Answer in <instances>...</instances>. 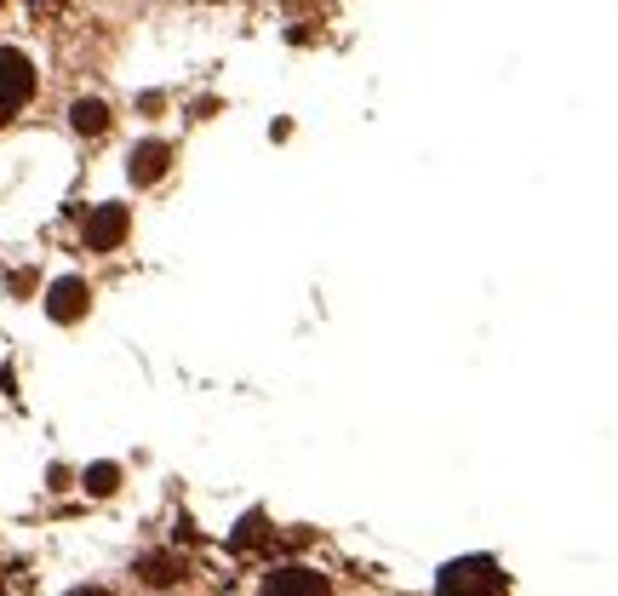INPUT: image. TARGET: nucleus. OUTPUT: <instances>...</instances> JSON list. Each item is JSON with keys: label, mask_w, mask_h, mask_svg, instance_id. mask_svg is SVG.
Returning <instances> with one entry per match:
<instances>
[{"label": "nucleus", "mask_w": 618, "mask_h": 596, "mask_svg": "<svg viewBox=\"0 0 618 596\" xmlns=\"http://www.w3.org/2000/svg\"><path fill=\"white\" fill-rule=\"evenodd\" d=\"M504 568L493 556H459L446 562L441 579H435V596H504Z\"/></svg>", "instance_id": "nucleus-1"}, {"label": "nucleus", "mask_w": 618, "mask_h": 596, "mask_svg": "<svg viewBox=\"0 0 618 596\" xmlns=\"http://www.w3.org/2000/svg\"><path fill=\"white\" fill-rule=\"evenodd\" d=\"M34 97V63L18 47H0V104H29Z\"/></svg>", "instance_id": "nucleus-2"}, {"label": "nucleus", "mask_w": 618, "mask_h": 596, "mask_svg": "<svg viewBox=\"0 0 618 596\" xmlns=\"http://www.w3.org/2000/svg\"><path fill=\"white\" fill-rule=\"evenodd\" d=\"M81 236H86V247H92V253H110V247H121V242H126V207H115V202L92 207Z\"/></svg>", "instance_id": "nucleus-3"}, {"label": "nucleus", "mask_w": 618, "mask_h": 596, "mask_svg": "<svg viewBox=\"0 0 618 596\" xmlns=\"http://www.w3.org/2000/svg\"><path fill=\"white\" fill-rule=\"evenodd\" d=\"M264 596H332V585L316 568H275L264 579Z\"/></svg>", "instance_id": "nucleus-4"}, {"label": "nucleus", "mask_w": 618, "mask_h": 596, "mask_svg": "<svg viewBox=\"0 0 618 596\" xmlns=\"http://www.w3.org/2000/svg\"><path fill=\"white\" fill-rule=\"evenodd\" d=\"M47 316H52V321H81V316H86V281H75V276L52 281V292H47Z\"/></svg>", "instance_id": "nucleus-5"}, {"label": "nucleus", "mask_w": 618, "mask_h": 596, "mask_svg": "<svg viewBox=\"0 0 618 596\" xmlns=\"http://www.w3.org/2000/svg\"><path fill=\"white\" fill-rule=\"evenodd\" d=\"M137 579L166 590V585H178L184 579V556H172V551H150L144 562H137Z\"/></svg>", "instance_id": "nucleus-6"}, {"label": "nucleus", "mask_w": 618, "mask_h": 596, "mask_svg": "<svg viewBox=\"0 0 618 596\" xmlns=\"http://www.w3.org/2000/svg\"><path fill=\"white\" fill-rule=\"evenodd\" d=\"M166 161H172V150H166L161 138H150V144L132 150V167H126V173H132V184H155V178L166 173Z\"/></svg>", "instance_id": "nucleus-7"}, {"label": "nucleus", "mask_w": 618, "mask_h": 596, "mask_svg": "<svg viewBox=\"0 0 618 596\" xmlns=\"http://www.w3.org/2000/svg\"><path fill=\"white\" fill-rule=\"evenodd\" d=\"M69 126H75L81 138H97V132H110V104H103V97H81V104L69 110Z\"/></svg>", "instance_id": "nucleus-8"}, {"label": "nucleus", "mask_w": 618, "mask_h": 596, "mask_svg": "<svg viewBox=\"0 0 618 596\" xmlns=\"http://www.w3.org/2000/svg\"><path fill=\"white\" fill-rule=\"evenodd\" d=\"M81 487L92 493V500H110V493L121 487V465H86V476H81Z\"/></svg>", "instance_id": "nucleus-9"}, {"label": "nucleus", "mask_w": 618, "mask_h": 596, "mask_svg": "<svg viewBox=\"0 0 618 596\" xmlns=\"http://www.w3.org/2000/svg\"><path fill=\"white\" fill-rule=\"evenodd\" d=\"M264 540H269V522H264V511L240 516V527H235V551H253V545H264Z\"/></svg>", "instance_id": "nucleus-10"}, {"label": "nucleus", "mask_w": 618, "mask_h": 596, "mask_svg": "<svg viewBox=\"0 0 618 596\" xmlns=\"http://www.w3.org/2000/svg\"><path fill=\"white\" fill-rule=\"evenodd\" d=\"M69 596H115V590H103V585H81V590H69Z\"/></svg>", "instance_id": "nucleus-11"}, {"label": "nucleus", "mask_w": 618, "mask_h": 596, "mask_svg": "<svg viewBox=\"0 0 618 596\" xmlns=\"http://www.w3.org/2000/svg\"><path fill=\"white\" fill-rule=\"evenodd\" d=\"M12 121V104H0V126H7Z\"/></svg>", "instance_id": "nucleus-12"}]
</instances>
